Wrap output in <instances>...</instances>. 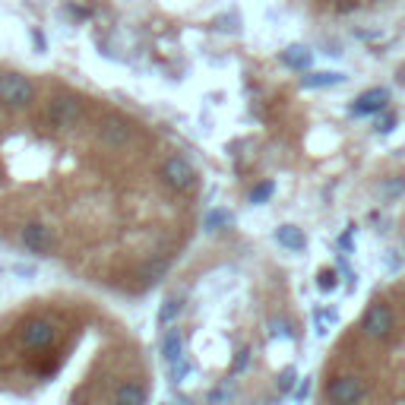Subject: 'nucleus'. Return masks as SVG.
Returning <instances> with one entry per match:
<instances>
[{
    "label": "nucleus",
    "mask_w": 405,
    "mask_h": 405,
    "mask_svg": "<svg viewBox=\"0 0 405 405\" xmlns=\"http://www.w3.org/2000/svg\"><path fill=\"white\" fill-rule=\"evenodd\" d=\"M405 193V178H387L380 184V197L383 200H399Z\"/></svg>",
    "instance_id": "13"
},
{
    "label": "nucleus",
    "mask_w": 405,
    "mask_h": 405,
    "mask_svg": "<svg viewBox=\"0 0 405 405\" xmlns=\"http://www.w3.org/2000/svg\"><path fill=\"white\" fill-rule=\"evenodd\" d=\"M161 181L174 193H187L197 187V168L190 165L187 155H168L165 165H161Z\"/></svg>",
    "instance_id": "1"
},
{
    "label": "nucleus",
    "mask_w": 405,
    "mask_h": 405,
    "mask_svg": "<svg viewBox=\"0 0 405 405\" xmlns=\"http://www.w3.org/2000/svg\"><path fill=\"white\" fill-rule=\"evenodd\" d=\"M275 241H279L285 251H295V253L307 247V238H304V232L298 225H279L275 228Z\"/></svg>",
    "instance_id": "6"
},
{
    "label": "nucleus",
    "mask_w": 405,
    "mask_h": 405,
    "mask_svg": "<svg viewBox=\"0 0 405 405\" xmlns=\"http://www.w3.org/2000/svg\"><path fill=\"white\" fill-rule=\"evenodd\" d=\"M232 219L234 215L228 212V209H209L206 219H202V228H206V232H219V228L232 225Z\"/></svg>",
    "instance_id": "11"
},
{
    "label": "nucleus",
    "mask_w": 405,
    "mask_h": 405,
    "mask_svg": "<svg viewBox=\"0 0 405 405\" xmlns=\"http://www.w3.org/2000/svg\"><path fill=\"white\" fill-rule=\"evenodd\" d=\"M282 64H285L288 70L307 73L310 64H314V51H310L307 45H288V48L282 51Z\"/></svg>",
    "instance_id": "5"
},
{
    "label": "nucleus",
    "mask_w": 405,
    "mask_h": 405,
    "mask_svg": "<svg viewBox=\"0 0 405 405\" xmlns=\"http://www.w3.org/2000/svg\"><path fill=\"white\" fill-rule=\"evenodd\" d=\"M316 320H320V333H323V329H326V326H333V323L336 320H339V314H336V310L333 307H323V310H316Z\"/></svg>",
    "instance_id": "18"
},
{
    "label": "nucleus",
    "mask_w": 405,
    "mask_h": 405,
    "mask_svg": "<svg viewBox=\"0 0 405 405\" xmlns=\"http://www.w3.org/2000/svg\"><path fill=\"white\" fill-rule=\"evenodd\" d=\"M273 193H275V184H273V181H260V184H256L253 190H251V202H253V206H260V202H266L269 197H273Z\"/></svg>",
    "instance_id": "15"
},
{
    "label": "nucleus",
    "mask_w": 405,
    "mask_h": 405,
    "mask_svg": "<svg viewBox=\"0 0 405 405\" xmlns=\"http://www.w3.org/2000/svg\"><path fill=\"white\" fill-rule=\"evenodd\" d=\"M295 380H298V370H295V367H285V370L279 374V383H275V387H279V393H292Z\"/></svg>",
    "instance_id": "16"
},
{
    "label": "nucleus",
    "mask_w": 405,
    "mask_h": 405,
    "mask_svg": "<svg viewBox=\"0 0 405 405\" xmlns=\"http://www.w3.org/2000/svg\"><path fill=\"white\" fill-rule=\"evenodd\" d=\"M146 399H149V393H146L139 383L133 380H124L118 387V393H114V402H130V405H143Z\"/></svg>",
    "instance_id": "8"
},
{
    "label": "nucleus",
    "mask_w": 405,
    "mask_h": 405,
    "mask_svg": "<svg viewBox=\"0 0 405 405\" xmlns=\"http://www.w3.org/2000/svg\"><path fill=\"white\" fill-rule=\"evenodd\" d=\"M355 6H358V0H339V4H336V10L348 13V10H355Z\"/></svg>",
    "instance_id": "22"
},
{
    "label": "nucleus",
    "mask_w": 405,
    "mask_h": 405,
    "mask_svg": "<svg viewBox=\"0 0 405 405\" xmlns=\"http://www.w3.org/2000/svg\"><path fill=\"white\" fill-rule=\"evenodd\" d=\"M269 326H273V336H282V339H288V336H292V326H288L285 320H273Z\"/></svg>",
    "instance_id": "20"
},
{
    "label": "nucleus",
    "mask_w": 405,
    "mask_h": 405,
    "mask_svg": "<svg viewBox=\"0 0 405 405\" xmlns=\"http://www.w3.org/2000/svg\"><path fill=\"white\" fill-rule=\"evenodd\" d=\"M316 288H320L323 295L336 292V288H339V275H336V269H320V273H316Z\"/></svg>",
    "instance_id": "14"
},
{
    "label": "nucleus",
    "mask_w": 405,
    "mask_h": 405,
    "mask_svg": "<svg viewBox=\"0 0 405 405\" xmlns=\"http://www.w3.org/2000/svg\"><path fill=\"white\" fill-rule=\"evenodd\" d=\"M181 355H184V336H181V329H168V333L161 336V358H165V364H168Z\"/></svg>",
    "instance_id": "9"
},
{
    "label": "nucleus",
    "mask_w": 405,
    "mask_h": 405,
    "mask_svg": "<svg viewBox=\"0 0 405 405\" xmlns=\"http://www.w3.org/2000/svg\"><path fill=\"white\" fill-rule=\"evenodd\" d=\"M247 364H251V352L241 348L238 358H234V364H232V370H234V374H241V370H247Z\"/></svg>",
    "instance_id": "19"
},
{
    "label": "nucleus",
    "mask_w": 405,
    "mask_h": 405,
    "mask_svg": "<svg viewBox=\"0 0 405 405\" xmlns=\"http://www.w3.org/2000/svg\"><path fill=\"white\" fill-rule=\"evenodd\" d=\"M307 396H310V380H304L301 387L295 389V399H307Z\"/></svg>",
    "instance_id": "21"
},
{
    "label": "nucleus",
    "mask_w": 405,
    "mask_h": 405,
    "mask_svg": "<svg viewBox=\"0 0 405 405\" xmlns=\"http://www.w3.org/2000/svg\"><path fill=\"white\" fill-rule=\"evenodd\" d=\"M181 310H184L181 298H165V301H161V310H159V323H161V326H171V323L181 316Z\"/></svg>",
    "instance_id": "12"
},
{
    "label": "nucleus",
    "mask_w": 405,
    "mask_h": 405,
    "mask_svg": "<svg viewBox=\"0 0 405 405\" xmlns=\"http://www.w3.org/2000/svg\"><path fill=\"white\" fill-rule=\"evenodd\" d=\"M364 383L358 377L346 374V377H336L333 383L326 387V399L329 402H339V405H355L358 399H364Z\"/></svg>",
    "instance_id": "3"
},
{
    "label": "nucleus",
    "mask_w": 405,
    "mask_h": 405,
    "mask_svg": "<svg viewBox=\"0 0 405 405\" xmlns=\"http://www.w3.org/2000/svg\"><path fill=\"white\" fill-rule=\"evenodd\" d=\"M387 105H389V89L377 86V89L361 92V96H358V98L352 101V108H348V111H352L355 118H370V114L387 111Z\"/></svg>",
    "instance_id": "4"
},
{
    "label": "nucleus",
    "mask_w": 405,
    "mask_h": 405,
    "mask_svg": "<svg viewBox=\"0 0 405 405\" xmlns=\"http://www.w3.org/2000/svg\"><path fill=\"white\" fill-rule=\"evenodd\" d=\"M301 83H304V89H329V86L346 83V73H329V70H320V73H304Z\"/></svg>",
    "instance_id": "7"
},
{
    "label": "nucleus",
    "mask_w": 405,
    "mask_h": 405,
    "mask_svg": "<svg viewBox=\"0 0 405 405\" xmlns=\"http://www.w3.org/2000/svg\"><path fill=\"white\" fill-rule=\"evenodd\" d=\"M377 133H393L396 130V114L393 111H387L383 118H377V127H374Z\"/></svg>",
    "instance_id": "17"
},
{
    "label": "nucleus",
    "mask_w": 405,
    "mask_h": 405,
    "mask_svg": "<svg viewBox=\"0 0 405 405\" xmlns=\"http://www.w3.org/2000/svg\"><path fill=\"white\" fill-rule=\"evenodd\" d=\"M393 329H396V320H393V310H389V304L374 301L367 310H364V316H361V333L367 336V339L387 342L389 336H393Z\"/></svg>",
    "instance_id": "2"
},
{
    "label": "nucleus",
    "mask_w": 405,
    "mask_h": 405,
    "mask_svg": "<svg viewBox=\"0 0 405 405\" xmlns=\"http://www.w3.org/2000/svg\"><path fill=\"white\" fill-rule=\"evenodd\" d=\"M212 402H222V399H232V389H215L212 396H209Z\"/></svg>",
    "instance_id": "23"
},
{
    "label": "nucleus",
    "mask_w": 405,
    "mask_h": 405,
    "mask_svg": "<svg viewBox=\"0 0 405 405\" xmlns=\"http://www.w3.org/2000/svg\"><path fill=\"white\" fill-rule=\"evenodd\" d=\"M190 370H193V364L187 361V355H181V358H174V361H168V380L184 383L187 377H190Z\"/></svg>",
    "instance_id": "10"
}]
</instances>
